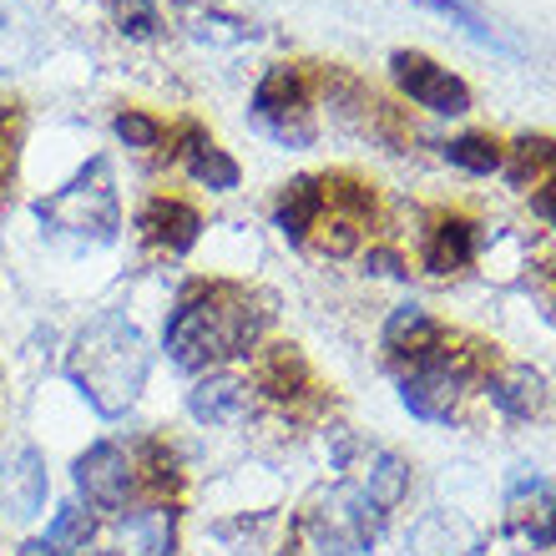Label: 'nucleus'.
<instances>
[{
  "label": "nucleus",
  "instance_id": "nucleus-8",
  "mask_svg": "<svg viewBox=\"0 0 556 556\" xmlns=\"http://www.w3.org/2000/svg\"><path fill=\"white\" fill-rule=\"evenodd\" d=\"M390 72H395V87L410 97L415 106H430L440 117H460L470 106V87L460 76H451L445 66H435L420 51H395L390 56Z\"/></svg>",
  "mask_w": 556,
  "mask_h": 556
},
{
  "label": "nucleus",
  "instance_id": "nucleus-20",
  "mask_svg": "<svg viewBox=\"0 0 556 556\" xmlns=\"http://www.w3.org/2000/svg\"><path fill=\"white\" fill-rule=\"evenodd\" d=\"M501 167H506V177H511L516 188L546 182L556 173V137H516L511 157H501Z\"/></svg>",
  "mask_w": 556,
  "mask_h": 556
},
{
  "label": "nucleus",
  "instance_id": "nucleus-18",
  "mask_svg": "<svg viewBox=\"0 0 556 556\" xmlns=\"http://www.w3.org/2000/svg\"><path fill=\"white\" fill-rule=\"evenodd\" d=\"M476 258V228L466 218H440L430 243H425V268L430 274H460Z\"/></svg>",
  "mask_w": 556,
  "mask_h": 556
},
{
  "label": "nucleus",
  "instance_id": "nucleus-16",
  "mask_svg": "<svg viewBox=\"0 0 556 556\" xmlns=\"http://www.w3.org/2000/svg\"><path fill=\"white\" fill-rule=\"evenodd\" d=\"M410 556H476V531L451 511H435L415 521L410 531Z\"/></svg>",
  "mask_w": 556,
  "mask_h": 556
},
{
  "label": "nucleus",
  "instance_id": "nucleus-13",
  "mask_svg": "<svg viewBox=\"0 0 556 556\" xmlns=\"http://www.w3.org/2000/svg\"><path fill=\"white\" fill-rule=\"evenodd\" d=\"M177 152H182V167H188L192 182H203V188H213V192L238 188V162L228 157L203 127H182V147H177Z\"/></svg>",
  "mask_w": 556,
  "mask_h": 556
},
{
  "label": "nucleus",
  "instance_id": "nucleus-24",
  "mask_svg": "<svg viewBox=\"0 0 556 556\" xmlns=\"http://www.w3.org/2000/svg\"><path fill=\"white\" fill-rule=\"evenodd\" d=\"M420 5H430L435 15H445V21H455L460 30H470L476 41H491V46H501V36H496V26L485 21L476 5H466V0H420Z\"/></svg>",
  "mask_w": 556,
  "mask_h": 556
},
{
  "label": "nucleus",
  "instance_id": "nucleus-23",
  "mask_svg": "<svg viewBox=\"0 0 556 556\" xmlns=\"http://www.w3.org/2000/svg\"><path fill=\"white\" fill-rule=\"evenodd\" d=\"M182 21L198 41H218V46H233L243 36H253V26H243L238 15H218V11H198V5H182Z\"/></svg>",
  "mask_w": 556,
  "mask_h": 556
},
{
  "label": "nucleus",
  "instance_id": "nucleus-25",
  "mask_svg": "<svg viewBox=\"0 0 556 556\" xmlns=\"http://www.w3.org/2000/svg\"><path fill=\"white\" fill-rule=\"evenodd\" d=\"M46 542L56 546V552H66V546H81V552H87V542H91V516L81 511V506H61L56 521H51V531H46Z\"/></svg>",
  "mask_w": 556,
  "mask_h": 556
},
{
  "label": "nucleus",
  "instance_id": "nucleus-15",
  "mask_svg": "<svg viewBox=\"0 0 556 556\" xmlns=\"http://www.w3.org/2000/svg\"><path fill=\"white\" fill-rule=\"evenodd\" d=\"M188 410H192V420H203V425H228L249 410V384L233 380V375H207V380L192 384Z\"/></svg>",
  "mask_w": 556,
  "mask_h": 556
},
{
  "label": "nucleus",
  "instance_id": "nucleus-32",
  "mask_svg": "<svg viewBox=\"0 0 556 556\" xmlns=\"http://www.w3.org/2000/svg\"><path fill=\"white\" fill-rule=\"evenodd\" d=\"M87 556H117V552H87Z\"/></svg>",
  "mask_w": 556,
  "mask_h": 556
},
{
  "label": "nucleus",
  "instance_id": "nucleus-27",
  "mask_svg": "<svg viewBox=\"0 0 556 556\" xmlns=\"http://www.w3.org/2000/svg\"><path fill=\"white\" fill-rule=\"evenodd\" d=\"M112 132H117L127 147H137V152H152V147H162V122L147 117V112H117Z\"/></svg>",
  "mask_w": 556,
  "mask_h": 556
},
{
  "label": "nucleus",
  "instance_id": "nucleus-22",
  "mask_svg": "<svg viewBox=\"0 0 556 556\" xmlns=\"http://www.w3.org/2000/svg\"><path fill=\"white\" fill-rule=\"evenodd\" d=\"M445 157L455 162V167H466V173H501V142L485 132H466L455 137V142H445Z\"/></svg>",
  "mask_w": 556,
  "mask_h": 556
},
{
  "label": "nucleus",
  "instance_id": "nucleus-29",
  "mask_svg": "<svg viewBox=\"0 0 556 556\" xmlns=\"http://www.w3.org/2000/svg\"><path fill=\"white\" fill-rule=\"evenodd\" d=\"M536 213H542L546 223H556V173L546 177V188L536 192Z\"/></svg>",
  "mask_w": 556,
  "mask_h": 556
},
{
  "label": "nucleus",
  "instance_id": "nucleus-3",
  "mask_svg": "<svg viewBox=\"0 0 556 556\" xmlns=\"http://www.w3.org/2000/svg\"><path fill=\"white\" fill-rule=\"evenodd\" d=\"M41 223L51 233H66L76 243H112L122 233V203L112 188V167L91 162L81 177H72L56 198L41 203Z\"/></svg>",
  "mask_w": 556,
  "mask_h": 556
},
{
  "label": "nucleus",
  "instance_id": "nucleus-17",
  "mask_svg": "<svg viewBox=\"0 0 556 556\" xmlns=\"http://www.w3.org/2000/svg\"><path fill=\"white\" fill-rule=\"evenodd\" d=\"M319 213H324V182L293 177L289 188H283V198H278V228H283V238L308 243V233L319 228Z\"/></svg>",
  "mask_w": 556,
  "mask_h": 556
},
{
  "label": "nucleus",
  "instance_id": "nucleus-31",
  "mask_svg": "<svg viewBox=\"0 0 556 556\" xmlns=\"http://www.w3.org/2000/svg\"><path fill=\"white\" fill-rule=\"evenodd\" d=\"M369 264L380 268V274H400V258H395V253H369Z\"/></svg>",
  "mask_w": 556,
  "mask_h": 556
},
{
  "label": "nucleus",
  "instance_id": "nucleus-12",
  "mask_svg": "<svg viewBox=\"0 0 556 556\" xmlns=\"http://www.w3.org/2000/svg\"><path fill=\"white\" fill-rule=\"evenodd\" d=\"M440 344H445V334H440V324L430 319L420 304H400L395 314H390V324H384V350L400 354V359H410V365L430 359Z\"/></svg>",
  "mask_w": 556,
  "mask_h": 556
},
{
  "label": "nucleus",
  "instance_id": "nucleus-4",
  "mask_svg": "<svg viewBox=\"0 0 556 556\" xmlns=\"http://www.w3.org/2000/svg\"><path fill=\"white\" fill-rule=\"evenodd\" d=\"M308 531L319 536L324 552H334V556L365 552V546L380 542L384 506H375L354 481L350 485H329V491H319L314 506H308Z\"/></svg>",
  "mask_w": 556,
  "mask_h": 556
},
{
  "label": "nucleus",
  "instance_id": "nucleus-21",
  "mask_svg": "<svg viewBox=\"0 0 556 556\" xmlns=\"http://www.w3.org/2000/svg\"><path fill=\"white\" fill-rule=\"evenodd\" d=\"M127 536H132L137 556H177V511L147 506L127 521Z\"/></svg>",
  "mask_w": 556,
  "mask_h": 556
},
{
  "label": "nucleus",
  "instance_id": "nucleus-11",
  "mask_svg": "<svg viewBox=\"0 0 556 556\" xmlns=\"http://www.w3.org/2000/svg\"><path fill=\"white\" fill-rule=\"evenodd\" d=\"M137 228H142V238L152 243V249H162V253H188L192 243H198V228H203V218H198V213H192L182 198H152V203L142 207Z\"/></svg>",
  "mask_w": 556,
  "mask_h": 556
},
{
  "label": "nucleus",
  "instance_id": "nucleus-14",
  "mask_svg": "<svg viewBox=\"0 0 556 556\" xmlns=\"http://www.w3.org/2000/svg\"><path fill=\"white\" fill-rule=\"evenodd\" d=\"M491 400L496 410L516 415V420H531V415L546 405V375L531 365H506L491 375Z\"/></svg>",
  "mask_w": 556,
  "mask_h": 556
},
{
  "label": "nucleus",
  "instance_id": "nucleus-2",
  "mask_svg": "<svg viewBox=\"0 0 556 556\" xmlns=\"http://www.w3.org/2000/svg\"><path fill=\"white\" fill-rule=\"evenodd\" d=\"M76 390L91 400V410L117 420L137 405L147 384V369H152V354H147L142 334L122 314H102L91 319L81 334H76V350L66 359Z\"/></svg>",
  "mask_w": 556,
  "mask_h": 556
},
{
  "label": "nucleus",
  "instance_id": "nucleus-30",
  "mask_svg": "<svg viewBox=\"0 0 556 556\" xmlns=\"http://www.w3.org/2000/svg\"><path fill=\"white\" fill-rule=\"evenodd\" d=\"M15 556H66V552H56V546H51V542H26V546H21V552H15Z\"/></svg>",
  "mask_w": 556,
  "mask_h": 556
},
{
  "label": "nucleus",
  "instance_id": "nucleus-9",
  "mask_svg": "<svg viewBox=\"0 0 556 556\" xmlns=\"http://www.w3.org/2000/svg\"><path fill=\"white\" fill-rule=\"evenodd\" d=\"M76 491H81L87 506H97V511H122L137 491L132 455L122 451V445H112V440L91 445V451L76 460Z\"/></svg>",
  "mask_w": 556,
  "mask_h": 556
},
{
  "label": "nucleus",
  "instance_id": "nucleus-26",
  "mask_svg": "<svg viewBox=\"0 0 556 556\" xmlns=\"http://www.w3.org/2000/svg\"><path fill=\"white\" fill-rule=\"evenodd\" d=\"M304 380H308V369L293 350H278L264 365V390H274V395H299V384Z\"/></svg>",
  "mask_w": 556,
  "mask_h": 556
},
{
  "label": "nucleus",
  "instance_id": "nucleus-6",
  "mask_svg": "<svg viewBox=\"0 0 556 556\" xmlns=\"http://www.w3.org/2000/svg\"><path fill=\"white\" fill-rule=\"evenodd\" d=\"M470 369H476V354L466 350H445L440 344L430 359L400 380V400H405V410L420 415V420H451L455 405H460V390H466Z\"/></svg>",
  "mask_w": 556,
  "mask_h": 556
},
{
  "label": "nucleus",
  "instance_id": "nucleus-5",
  "mask_svg": "<svg viewBox=\"0 0 556 556\" xmlns=\"http://www.w3.org/2000/svg\"><path fill=\"white\" fill-rule=\"evenodd\" d=\"M308 112H314V81H308L304 66H274L253 91V117L289 147L314 142V117Z\"/></svg>",
  "mask_w": 556,
  "mask_h": 556
},
{
  "label": "nucleus",
  "instance_id": "nucleus-19",
  "mask_svg": "<svg viewBox=\"0 0 556 556\" xmlns=\"http://www.w3.org/2000/svg\"><path fill=\"white\" fill-rule=\"evenodd\" d=\"M354 485H359L375 506H395V501L405 496V485H410V466H405L395 451H365Z\"/></svg>",
  "mask_w": 556,
  "mask_h": 556
},
{
  "label": "nucleus",
  "instance_id": "nucleus-7",
  "mask_svg": "<svg viewBox=\"0 0 556 556\" xmlns=\"http://www.w3.org/2000/svg\"><path fill=\"white\" fill-rule=\"evenodd\" d=\"M506 536L521 552H552L556 546V485L542 476H521L506 491Z\"/></svg>",
  "mask_w": 556,
  "mask_h": 556
},
{
  "label": "nucleus",
  "instance_id": "nucleus-1",
  "mask_svg": "<svg viewBox=\"0 0 556 556\" xmlns=\"http://www.w3.org/2000/svg\"><path fill=\"white\" fill-rule=\"evenodd\" d=\"M268 324V308H258L249 289L238 283H207V289H192L182 304L173 308V319L162 329V344L173 354L177 369H213L233 354H249L258 344Z\"/></svg>",
  "mask_w": 556,
  "mask_h": 556
},
{
  "label": "nucleus",
  "instance_id": "nucleus-28",
  "mask_svg": "<svg viewBox=\"0 0 556 556\" xmlns=\"http://www.w3.org/2000/svg\"><path fill=\"white\" fill-rule=\"evenodd\" d=\"M117 26L127 36H157V5L152 0H117Z\"/></svg>",
  "mask_w": 556,
  "mask_h": 556
},
{
  "label": "nucleus",
  "instance_id": "nucleus-10",
  "mask_svg": "<svg viewBox=\"0 0 556 556\" xmlns=\"http://www.w3.org/2000/svg\"><path fill=\"white\" fill-rule=\"evenodd\" d=\"M0 506H5L11 521H30V516L46 506V460H41V451L21 445V451H11L5 460H0Z\"/></svg>",
  "mask_w": 556,
  "mask_h": 556
}]
</instances>
